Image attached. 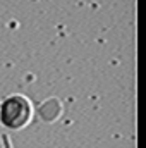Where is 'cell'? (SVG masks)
I'll use <instances>...</instances> for the list:
<instances>
[{
  "label": "cell",
  "mask_w": 146,
  "mask_h": 148,
  "mask_svg": "<svg viewBox=\"0 0 146 148\" xmlns=\"http://www.w3.org/2000/svg\"><path fill=\"white\" fill-rule=\"evenodd\" d=\"M31 117V105L24 97H10L3 102L2 109H0V119L7 127L12 129H19L21 126H24Z\"/></svg>",
  "instance_id": "1"
}]
</instances>
